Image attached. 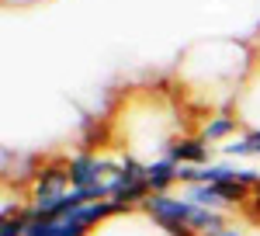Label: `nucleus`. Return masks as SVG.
I'll return each mask as SVG.
<instances>
[{
  "label": "nucleus",
  "instance_id": "3",
  "mask_svg": "<svg viewBox=\"0 0 260 236\" xmlns=\"http://www.w3.org/2000/svg\"><path fill=\"white\" fill-rule=\"evenodd\" d=\"M208 236H243L236 226H225V229H219V233H208Z\"/></svg>",
  "mask_w": 260,
  "mask_h": 236
},
{
  "label": "nucleus",
  "instance_id": "2",
  "mask_svg": "<svg viewBox=\"0 0 260 236\" xmlns=\"http://www.w3.org/2000/svg\"><path fill=\"white\" fill-rule=\"evenodd\" d=\"M233 115L240 118L243 129H260V56H253V66L233 101Z\"/></svg>",
  "mask_w": 260,
  "mask_h": 236
},
{
  "label": "nucleus",
  "instance_id": "1",
  "mask_svg": "<svg viewBox=\"0 0 260 236\" xmlns=\"http://www.w3.org/2000/svg\"><path fill=\"white\" fill-rule=\"evenodd\" d=\"M250 66H253V56L246 52L243 42H198L184 52V63H177V77L187 87L180 94L201 108H233Z\"/></svg>",
  "mask_w": 260,
  "mask_h": 236
}]
</instances>
